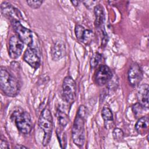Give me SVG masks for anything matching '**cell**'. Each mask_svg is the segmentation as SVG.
Returning a JSON list of instances; mask_svg holds the SVG:
<instances>
[{
	"label": "cell",
	"mask_w": 149,
	"mask_h": 149,
	"mask_svg": "<svg viewBox=\"0 0 149 149\" xmlns=\"http://www.w3.org/2000/svg\"><path fill=\"white\" fill-rule=\"evenodd\" d=\"M87 115V109L86 107L81 105L77 110L72 129L73 141L79 147L83 146L85 143V122Z\"/></svg>",
	"instance_id": "1"
},
{
	"label": "cell",
	"mask_w": 149,
	"mask_h": 149,
	"mask_svg": "<svg viewBox=\"0 0 149 149\" xmlns=\"http://www.w3.org/2000/svg\"><path fill=\"white\" fill-rule=\"evenodd\" d=\"M0 86L2 92L8 97H15L20 91L18 80L2 66L0 70Z\"/></svg>",
	"instance_id": "2"
},
{
	"label": "cell",
	"mask_w": 149,
	"mask_h": 149,
	"mask_svg": "<svg viewBox=\"0 0 149 149\" xmlns=\"http://www.w3.org/2000/svg\"><path fill=\"white\" fill-rule=\"evenodd\" d=\"M10 117L20 132L25 134L31 132L33 124L29 113L22 109H18L13 112Z\"/></svg>",
	"instance_id": "3"
},
{
	"label": "cell",
	"mask_w": 149,
	"mask_h": 149,
	"mask_svg": "<svg viewBox=\"0 0 149 149\" xmlns=\"http://www.w3.org/2000/svg\"><path fill=\"white\" fill-rule=\"evenodd\" d=\"M38 126L44 133L42 144L45 146L50 141L53 128V118L48 108H45L42 111L38 119Z\"/></svg>",
	"instance_id": "4"
},
{
	"label": "cell",
	"mask_w": 149,
	"mask_h": 149,
	"mask_svg": "<svg viewBox=\"0 0 149 149\" xmlns=\"http://www.w3.org/2000/svg\"><path fill=\"white\" fill-rule=\"evenodd\" d=\"M76 83L74 79L69 76L65 77L62 83V93L66 102L72 104L76 98Z\"/></svg>",
	"instance_id": "5"
},
{
	"label": "cell",
	"mask_w": 149,
	"mask_h": 149,
	"mask_svg": "<svg viewBox=\"0 0 149 149\" xmlns=\"http://www.w3.org/2000/svg\"><path fill=\"white\" fill-rule=\"evenodd\" d=\"M10 22L14 30L21 41L29 47H32L33 43V36L31 31L24 27L20 23L19 20H12Z\"/></svg>",
	"instance_id": "6"
},
{
	"label": "cell",
	"mask_w": 149,
	"mask_h": 149,
	"mask_svg": "<svg viewBox=\"0 0 149 149\" xmlns=\"http://www.w3.org/2000/svg\"><path fill=\"white\" fill-rule=\"evenodd\" d=\"M113 74L111 69L105 65H101L95 73V81L100 86L108 83L112 79Z\"/></svg>",
	"instance_id": "7"
},
{
	"label": "cell",
	"mask_w": 149,
	"mask_h": 149,
	"mask_svg": "<svg viewBox=\"0 0 149 149\" xmlns=\"http://www.w3.org/2000/svg\"><path fill=\"white\" fill-rule=\"evenodd\" d=\"M24 48V43L17 36H12L9 40V55L12 59L18 58Z\"/></svg>",
	"instance_id": "8"
},
{
	"label": "cell",
	"mask_w": 149,
	"mask_h": 149,
	"mask_svg": "<svg viewBox=\"0 0 149 149\" xmlns=\"http://www.w3.org/2000/svg\"><path fill=\"white\" fill-rule=\"evenodd\" d=\"M143 76V70L140 65L137 63H133L127 73V78L130 86L133 87L139 86L142 80Z\"/></svg>",
	"instance_id": "9"
},
{
	"label": "cell",
	"mask_w": 149,
	"mask_h": 149,
	"mask_svg": "<svg viewBox=\"0 0 149 149\" xmlns=\"http://www.w3.org/2000/svg\"><path fill=\"white\" fill-rule=\"evenodd\" d=\"M1 9L2 15L8 19H10V21L12 20H19L23 19L20 10L9 2L6 1L3 2L1 5Z\"/></svg>",
	"instance_id": "10"
},
{
	"label": "cell",
	"mask_w": 149,
	"mask_h": 149,
	"mask_svg": "<svg viewBox=\"0 0 149 149\" xmlns=\"http://www.w3.org/2000/svg\"><path fill=\"white\" fill-rule=\"evenodd\" d=\"M74 33L77 39L81 42L88 45L93 41L94 35L92 30L86 29L83 26L77 24L74 28Z\"/></svg>",
	"instance_id": "11"
},
{
	"label": "cell",
	"mask_w": 149,
	"mask_h": 149,
	"mask_svg": "<svg viewBox=\"0 0 149 149\" xmlns=\"http://www.w3.org/2000/svg\"><path fill=\"white\" fill-rule=\"evenodd\" d=\"M24 61L31 68L37 69L40 65V58L37 51L32 47H29L24 52L23 55Z\"/></svg>",
	"instance_id": "12"
},
{
	"label": "cell",
	"mask_w": 149,
	"mask_h": 149,
	"mask_svg": "<svg viewBox=\"0 0 149 149\" xmlns=\"http://www.w3.org/2000/svg\"><path fill=\"white\" fill-rule=\"evenodd\" d=\"M66 55V45L63 41L58 40L55 41L51 48L52 59L58 61L63 58Z\"/></svg>",
	"instance_id": "13"
},
{
	"label": "cell",
	"mask_w": 149,
	"mask_h": 149,
	"mask_svg": "<svg viewBox=\"0 0 149 149\" xmlns=\"http://www.w3.org/2000/svg\"><path fill=\"white\" fill-rule=\"evenodd\" d=\"M148 93L149 87L147 84L140 85L137 92L138 103L146 109L148 108Z\"/></svg>",
	"instance_id": "14"
},
{
	"label": "cell",
	"mask_w": 149,
	"mask_h": 149,
	"mask_svg": "<svg viewBox=\"0 0 149 149\" xmlns=\"http://www.w3.org/2000/svg\"><path fill=\"white\" fill-rule=\"evenodd\" d=\"M148 121L149 119L147 115L141 116L138 119L135 125V129L139 134L144 135L148 132Z\"/></svg>",
	"instance_id": "15"
},
{
	"label": "cell",
	"mask_w": 149,
	"mask_h": 149,
	"mask_svg": "<svg viewBox=\"0 0 149 149\" xmlns=\"http://www.w3.org/2000/svg\"><path fill=\"white\" fill-rule=\"evenodd\" d=\"M94 12L95 15V26L97 29L102 27L104 20L105 15L102 6L100 4L96 5L94 8Z\"/></svg>",
	"instance_id": "16"
},
{
	"label": "cell",
	"mask_w": 149,
	"mask_h": 149,
	"mask_svg": "<svg viewBox=\"0 0 149 149\" xmlns=\"http://www.w3.org/2000/svg\"><path fill=\"white\" fill-rule=\"evenodd\" d=\"M56 116L59 126L63 129L65 127L69 121L68 115L64 111L60 109H58L56 112Z\"/></svg>",
	"instance_id": "17"
},
{
	"label": "cell",
	"mask_w": 149,
	"mask_h": 149,
	"mask_svg": "<svg viewBox=\"0 0 149 149\" xmlns=\"http://www.w3.org/2000/svg\"><path fill=\"white\" fill-rule=\"evenodd\" d=\"M101 116L102 119L105 122H113V113L111 109L108 107H104L101 111Z\"/></svg>",
	"instance_id": "18"
},
{
	"label": "cell",
	"mask_w": 149,
	"mask_h": 149,
	"mask_svg": "<svg viewBox=\"0 0 149 149\" xmlns=\"http://www.w3.org/2000/svg\"><path fill=\"white\" fill-rule=\"evenodd\" d=\"M102 55L98 52L94 53L90 61V65L92 69L95 68L98 66L102 60Z\"/></svg>",
	"instance_id": "19"
},
{
	"label": "cell",
	"mask_w": 149,
	"mask_h": 149,
	"mask_svg": "<svg viewBox=\"0 0 149 149\" xmlns=\"http://www.w3.org/2000/svg\"><path fill=\"white\" fill-rule=\"evenodd\" d=\"M112 135L113 139L117 141H121L124 137V133L123 130L118 127H116L113 129Z\"/></svg>",
	"instance_id": "20"
},
{
	"label": "cell",
	"mask_w": 149,
	"mask_h": 149,
	"mask_svg": "<svg viewBox=\"0 0 149 149\" xmlns=\"http://www.w3.org/2000/svg\"><path fill=\"white\" fill-rule=\"evenodd\" d=\"M145 109L144 107H143V106H141L139 103H137L136 104H134L133 107H132V110L133 111V113H134V116H139L141 115V114L142 113L143 111Z\"/></svg>",
	"instance_id": "21"
},
{
	"label": "cell",
	"mask_w": 149,
	"mask_h": 149,
	"mask_svg": "<svg viewBox=\"0 0 149 149\" xmlns=\"http://www.w3.org/2000/svg\"><path fill=\"white\" fill-rule=\"evenodd\" d=\"M27 5L33 9H38L42 5V1H27Z\"/></svg>",
	"instance_id": "22"
},
{
	"label": "cell",
	"mask_w": 149,
	"mask_h": 149,
	"mask_svg": "<svg viewBox=\"0 0 149 149\" xmlns=\"http://www.w3.org/2000/svg\"><path fill=\"white\" fill-rule=\"evenodd\" d=\"M9 144L7 140L2 136L0 141V149H5V148H9Z\"/></svg>",
	"instance_id": "23"
},
{
	"label": "cell",
	"mask_w": 149,
	"mask_h": 149,
	"mask_svg": "<svg viewBox=\"0 0 149 149\" xmlns=\"http://www.w3.org/2000/svg\"><path fill=\"white\" fill-rule=\"evenodd\" d=\"M15 148H27V147L24 146L22 144H16V146L15 147Z\"/></svg>",
	"instance_id": "24"
},
{
	"label": "cell",
	"mask_w": 149,
	"mask_h": 149,
	"mask_svg": "<svg viewBox=\"0 0 149 149\" xmlns=\"http://www.w3.org/2000/svg\"><path fill=\"white\" fill-rule=\"evenodd\" d=\"M71 3H72V5L74 6H77L79 5V2L77 1H72Z\"/></svg>",
	"instance_id": "25"
}]
</instances>
